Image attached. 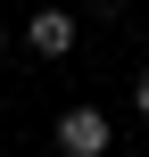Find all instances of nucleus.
<instances>
[{
    "instance_id": "obj_3",
    "label": "nucleus",
    "mask_w": 149,
    "mask_h": 157,
    "mask_svg": "<svg viewBox=\"0 0 149 157\" xmlns=\"http://www.w3.org/2000/svg\"><path fill=\"white\" fill-rule=\"evenodd\" d=\"M133 108H141V116H149V66H141V75H133Z\"/></svg>"
},
{
    "instance_id": "obj_4",
    "label": "nucleus",
    "mask_w": 149,
    "mask_h": 157,
    "mask_svg": "<svg viewBox=\"0 0 149 157\" xmlns=\"http://www.w3.org/2000/svg\"><path fill=\"white\" fill-rule=\"evenodd\" d=\"M91 8H108V0H91Z\"/></svg>"
},
{
    "instance_id": "obj_2",
    "label": "nucleus",
    "mask_w": 149,
    "mask_h": 157,
    "mask_svg": "<svg viewBox=\"0 0 149 157\" xmlns=\"http://www.w3.org/2000/svg\"><path fill=\"white\" fill-rule=\"evenodd\" d=\"M25 41H33L41 58H66V50H75V17H66V8H33V17H25Z\"/></svg>"
},
{
    "instance_id": "obj_1",
    "label": "nucleus",
    "mask_w": 149,
    "mask_h": 157,
    "mask_svg": "<svg viewBox=\"0 0 149 157\" xmlns=\"http://www.w3.org/2000/svg\"><path fill=\"white\" fill-rule=\"evenodd\" d=\"M58 157H108V116L100 108H66L58 116Z\"/></svg>"
},
{
    "instance_id": "obj_5",
    "label": "nucleus",
    "mask_w": 149,
    "mask_h": 157,
    "mask_svg": "<svg viewBox=\"0 0 149 157\" xmlns=\"http://www.w3.org/2000/svg\"><path fill=\"white\" fill-rule=\"evenodd\" d=\"M0 50H8V33H0Z\"/></svg>"
}]
</instances>
